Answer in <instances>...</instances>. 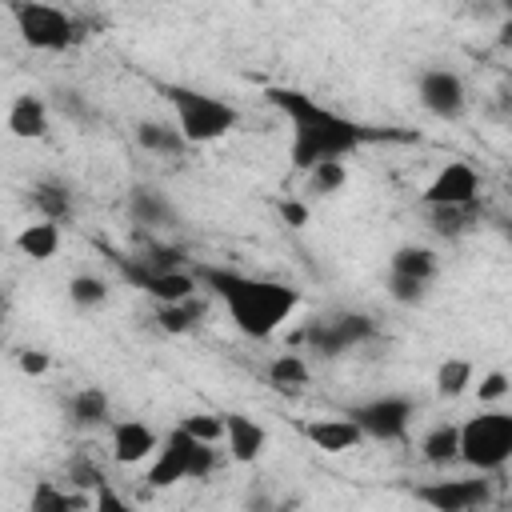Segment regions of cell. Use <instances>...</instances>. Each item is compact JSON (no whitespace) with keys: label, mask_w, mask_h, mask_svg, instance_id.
Masks as SVG:
<instances>
[{"label":"cell","mask_w":512,"mask_h":512,"mask_svg":"<svg viewBox=\"0 0 512 512\" xmlns=\"http://www.w3.org/2000/svg\"><path fill=\"white\" fill-rule=\"evenodd\" d=\"M268 100L284 112V120L292 128L288 160H292L296 172H308L320 160H344L360 144H372V140H388L392 136V132L364 128V124L348 120L344 112L320 104L316 96H308L300 88H268Z\"/></svg>","instance_id":"obj_1"},{"label":"cell","mask_w":512,"mask_h":512,"mask_svg":"<svg viewBox=\"0 0 512 512\" xmlns=\"http://www.w3.org/2000/svg\"><path fill=\"white\" fill-rule=\"evenodd\" d=\"M192 272H196V280H204L224 300L232 324L252 340H268L300 308V292L292 284L256 280V276H244V272H232V268H216V264H196Z\"/></svg>","instance_id":"obj_2"},{"label":"cell","mask_w":512,"mask_h":512,"mask_svg":"<svg viewBox=\"0 0 512 512\" xmlns=\"http://www.w3.org/2000/svg\"><path fill=\"white\" fill-rule=\"evenodd\" d=\"M164 96L172 104L176 128L188 140V148L212 144V140L228 136L240 124V108L220 100V96H208V92H196V88H184V84H164Z\"/></svg>","instance_id":"obj_3"},{"label":"cell","mask_w":512,"mask_h":512,"mask_svg":"<svg viewBox=\"0 0 512 512\" xmlns=\"http://www.w3.org/2000/svg\"><path fill=\"white\" fill-rule=\"evenodd\" d=\"M456 428H460L456 460H464L468 468L500 472L512 460V416L508 412L492 408V412H480V416H472L468 424H456Z\"/></svg>","instance_id":"obj_4"},{"label":"cell","mask_w":512,"mask_h":512,"mask_svg":"<svg viewBox=\"0 0 512 512\" xmlns=\"http://www.w3.org/2000/svg\"><path fill=\"white\" fill-rule=\"evenodd\" d=\"M12 24H16L20 40L36 52H64L80 36L76 20L64 8L44 4V0H12Z\"/></svg>","instance_id":"obj_5"},{"label":"cell","mask_w":512,"mask_h":512,"mask_svg":"<svg viewBox=\"0 0 512 512\" xmlns=\"http://www.w3.org/2000/svg\"><path fill=\"white\" fill-rule=\"evenodd\" d=\"M412 400L408 396H376V400H368V404H356L348 416L360 424V432L364 436H372V440H400L404 432H408V424H412Z\"/></svg>","instance_id":"obj_6"},{"label":"cell","mask_w":512,"mask_h":512,"mask_svg":"<svg viewBox=\"0 0 512 512\" xmlns=\"http://www.w3.org/2000/svg\"><path fill=\"white\" fill-rule=\"evenodd\" d=\"M476 196H480V172H476L468 160H448V164L428 180V188L420 192V204H424V208L476 204Z\"/></svg>","instance_id":"obj_7"},{"label":"cell","mask_w":512,"mask_h":512,"mask_svg":"<svg viewBox=\"0 0 512 512\" xmlns=\"http://www.w3.org/2000/svg\"><path fill=\"white\" fill-rule=\"evenodd\" d=\"M416 92H420V104L436 120H460L464 108H468V88H464V80L452 68H428V72H420Z\"/></svg>","instance_id":"obj_8"},{"label":"cell","mask_w":512,"mask_h":512,"mask_svg":"<svg viewBox=\"0 0 512 512\" xmlns=\"http://www.w3.org/2000/svg\"><path fill=\"white\" fill-rule=\"evenodd\" d=\"M416 500L436 512H472L488 504V480H432L416 488Z\"/></svg>","instance_id":"obj_9"},{"label":"cell","mask_w":512,"mask_h":512,"mask_svg":"<svg viewBox=\"0 0 512 512\" xmlns=\"http://www.w3.org/2000/svg\"><path fill=\"white\" fill-rule=\"evenodd\" d=\"M192 444H196V436H188V432L176 424V428L164 436V448H160V456H156L152 468H148V484H152V488H172V484L188 480Z\"/></svg>","instance_id":"obj_10"},{"label":"cell","mask_w":512,"mask_h":512,"mask_svg":"<svg viewBox=\"0 0 512 512\" xmlns=\"http://www.w3.org/2000/svg\"><path fill=\"white\" fill-rule=\"evenodd\" d=\"M372 332H376V324H372L368 316H360V312H344V316H332V320L316 324L308 336H312V344H316L324 356H336V352H344V348L368 340Z\"/></svg>","instance_id":"obj_11"},{"label":"cell","mask_w":512,"mask_h":512,"mask_svg":"<svg viewBox=\"0 0 512 512\" xmlns=\"http://www.w3.org/2000/svg\"><path fill=\"white\" fill-rule=\"evenodd\" d=\"M220 424H224L220 440H224V448H228V456H232L236 464H252V460L264 452L268 432H264L252 416H244V412H224Z\"/></svg>","instance_id":"obj_12"},{"label":"cell","mask_w":512,"mask_h":512,"mask_svg":"<svg viewBox=\"0 0 512 512\" xmlns=\"http://www.w3.org/2000/svg\"><path fill=\"white\" fill-rule=\"evenodd\" d=\"M300 432L308 436V444L312 448H320V452H328V456H340V452H352L360 440H364V432H360V424L352 420V416H328V420H308V424H300Z\"/></svg>","instance_id":"obj_13"},{"label":"cell","mask_w":512,"mask_h":512,"mask_svg":"<svg viewBox=\"0 0 512 512\" xmlns=\"http://www.w3.org/2000/svg\"><path fill=\"white\" fill-rule=\"evenodd\" d=\"M48 128H52L48 104H44L36 92H20V96L12 100V108H8V132H12L16 140H44Z\"/></svg>","instance_id":"obj_14"},{"label":"cell","mask_w":512,"mask_h":512,"mask_svg":"<svg viewBox=\"0 0 512 512\" xmlns=\"http://www.w3.org/2000/svg\"><path fill=\"white\" fill-rule=\"evenodd\" d=\"M156 448H160V444H156V432H152L148 424H140V420H120V424L112 428V460H116V464H140V460H148Z\"/></svg>","instance_id":"obj_15"},{"label":"cell","mask_w":512,"mask_h":512,"mask_svg":"<svg viewBox=\"0 0 512 512\" xmlns=\"http://www.w3.org/2000/svg\"><path fill=\"white\" fill-rule=\"evenodd\" d=\"M128 216H132L136 224H148V228H168V224H176V208H172L168 196L156 192V188H132V196H128Z\"/></svg>","instance_id":"obj_16"},{"label":"cell","mask_w":512,"mask_h":512,"mask_svg":"<svg viewBox=\"0 0 512 512\" xmlns=\"http://www.w3.org/2000/svg\"><path fill=\"white\" fill-rule=\"evenodd\" d=\"M16 248H20V256H28L36 264L52 260L60 252V224L56 220H44V216L36 224H24L20 236H16Z\"/></svg>","instance_id":"obj_17"},{"label":"cell","mask_w":512,"mask_h":512,"mask_svg":"<svg viewBox=\"0 0 512 512\" xmlns=\"http://www.w3.org/2000/svg\"><path fill=\"white\" fill-rule=\"evenodd\" d=\"M136 144L152 156H184L188 152V140L180 136V128L160 124V120H140L136 124Z\"/></svg>","instance_id":"obj_18"},{"label":"cell","mask_w":512,"mask_h":512,"mask_svg":"<svg viewBox=\"0 0 512 512\" xmlns=\"http://www.w3.org/2000/svg\"><path fill=\"white\" fill-rule=\"evenodd\" d=\"M68 412H72V424L76 428H100L108 420V392L96 388V384L92 388H80V392H72Z\"/></svg>","instance_id":"obj_19"},{"label":"cell","mask_w":512,"mask_h":512,"mask_svg":"<svg viewBox=\"0 0 512 512\" xmlns=\"http://www.w3.org/2000/svg\"><path fill=\"white\" fill-rule=\"evenodd\" d=\"M456 452H460V428H456V424H436V428H428L424 440H420V456H424L428 464H436V468L452 464Z\"/></svg>","instance_id":"obj_20"},{"label":"cell","mask_w":512,"mask_h":512,"mask_svg":"<svg viewBox=\"0 0 512 512\" xmlns=\"http://www.w3.org/2000/svg\"><path fill=\"white\" fill-rule=\"evenodd\" d=\"M392 272H404V276H416V280H432L436 276V252L424 248V244H404L392 252L388 260Z\"/></svg>","instance_id":"obj_21"},{"label":"cell","mask_w":512,"mask_h":512,"mask_svg":"<svg viewBox=\"0 0 512 512\" xmlns=\"http://www.w3.org/2000/svg\"><path fill=\"white\" fill-rule=\"evenodd\" d=\"M32 204H36V212H40L44 220H56V224L72 216V192H68L64 184H56V180L36 184V188H32Z\"/></svg>","instance_id":"obj_22"},{"label":"cell","mask_w":512,"mask_h":512,"mask_svg":"<svg viewBox=\"0 0 512 512\" xmlns=\"http://www.w3.org/2000/svg\"><path fill=\"white\" fill-rule=\"evenodd\" d=\"M468 384H472V360L452 356V360H444V364L436 368V392H440L444 400L464 396V392H468Z\"/></svg>","instance_id":"obj_23"},{"label":"cell","mask_w":512,"mask_h":512,"mask_svg":"<svg viewBox=\"0 0 512 512\" xmlns=\"http://www.w3.org/2000/svg\"><path fill=\"white\" fill-rule=\"evenodd\" d=\"M200 316H204V304L200 300H176V304H160V312H156V320H160V328L164 332H192L196 324H200Z\"/></svg>","instance_id":"obj_24"},{"label":"cell","mask_w":512,"mask_h":512,"mask_svg":"<svg viewBox=\"0 0 512 512\" xmlns=\"http://www.w3.org/2000/svg\"><path fill=\"white\" fill-rule=\"evenodd\" d=\"M476 204H444V208H428V220L440 236H460L464 228H472Z\"/></svg>","instance_id":"obj_25"},{"label":"cell","mask_w":512,"mask_h":512,"mask_svg":"<svg viewBox=\"0 0 512 512\" xmlns=\"http://www.w3.org/2000/svg\"><path fill=\"white\" fill-rule=\"evenodd\" d=\"M268 380H272L276 388H304V384H308V364H304V356L280 352V356L268 364Z\"/></svg>","instance_id":"obj_26"},{"label":"cell","mask_w":512,"mask_h":512,"mask_svg":"<svg viewBox=\"0 0 512 512\" xmlns=\"http://www.w3.org/2000/svg\"><path fill=\"white\" fill-rule=\"evenodd\" d=\"M304 176H308V192H316V196H332V192H340L344 180H348L344 160H320V164H312Z\"/></svg>","instance_id":"obj_27"},{"label":"cell","mask_w":512,"mask_h":512,"mask_svg":"<svg viewBox=\"0 0 512 512\" xmlns=\"http://www.w3.org/2000/svg\"><path fill=\"white\" fill-rule=\"evenodd\" d=\"M68 300L76 308H100L108 300V284L100 276H92V272H80V276L68 280Z\"/></svg>","instance_id":"obj_28"},{"label":"cell","mask_w":512,"mask_h":512,"mask_svg":"<svg viewBox=\"0 0 512 512\" xmlns=\"http://www.w3.org/2000/svg\"><path fill=\"white\" fill-rule=\"evenodd\" d=\"M388 296L396 304H420L428 296V280H416V276H404V272H388Z\"/></svg>","instance_id":"obj_29"},{"label":"cell","mask_w":512,"mask_h":512,"mask_svg":"<svg viewBox=\"0 0 512 512\" xmlns=\"http://www.w3.org/2000/svg\"><path fill=\"white\" fill-rule=\"evenodd\" d=\"M180 428H184L188 436H196V440H208V444H216V440H220V432H224L220 416H208V412L184 416V420H180Z\"/></svg>","instance_id":"obj_30"},{"label":"cell","mask_w":512,"mask_h":512,"mask_svg":"<svg viewBox=\"0 0 512 512\" xmlns=\"http://www.w3.org/2000/svg\"><path fill=\"white\" fill-rule=\"evenodd\" d=\"M508 388H512V380H508V372H488L480 384H476V396H480V404H496V400H504L508 396Z\"/></svg>","instance_id":"obj_31"},{"label":"cell","mask_w":512,"mask_h":512,"mask_svg":"<svg viewBox=\"0 0 512 512\" xmlns=\"http://www.w3.org/2000/svg\"><path fill=\"white\" fill-rule=\"evenodd\" d=\"M212 468H216V448L208 440H196L192 444V456H188V476L192 480H204Z\"/></svg>","instance_id":"obj_32"},{"label":"cell","mask_w":512,"mask_h":512,"mask_svg":"<svg viewBox=\"0 0 512 512\" xmlns=\"http://www.w3.org/2000/svg\"><path fill=\"white\" fill-rule=\"evenodd\" d=\"M92 508H96V512H124V500H120V496L108 488V480H104V484L92 488Z\"/></svg>","instance_id":"obj_33"},{"label":"cell","mask_w":512,"mask_h":512,"mask_svg":"<svg viewBox=\"0 0 512 512\" xmlns=\"http://www.w3.org/2000/svg\"><path fill=\"white\" fill-rule=\"evenodd\" d=\"M72 480H76L80 488H96V484H104V472H100L96 464H88V460H76V464H72Z\"/></svg>","instance_id":"obj_34"},{"label":"cell","mask_w":512,"mask_h":512,"mask_svg":"<svg viewBox=\"0 0 512 512\" xmlns=\"http://www.w3.org/2000/svg\"><path fill=\"white\" fill-rule=\"evenodd\" d=\"M16 364H20V372L40 376V372H48V364H52V360H48V352H32V348H28V352H20V360H16Z\"/></svg>","instance_id":"obj_35"},{"label":"cell","mask_w":512,"mask_h":512,"mask_svg":"<svg viewBox=\"0 0 512 512\" xmlns=\"http://www.w3.org/2000/svg\"><path fill=\"white\" fill-rule=\"evenodd\" d=\"M280 216H284L288 228H304V224H308V208H304L300 200H284V204H280Z\"/></svg>","instance_id":"obj_36"},{"label":"cell","mask_w":512,"mask_h":512,"mask_svg":"<svg viewBox=\"0 0 512 512\" xmlns=\"http://www.w3.org/2000/svg\"><path fill=\"white\" fill-rule=\"evenodd\" d=\"M60 108H64L68 116H76V120H88V108H84L80 92H60Z\"/></svg>","instance_id":"obj_37"},{"label":"cell","mask_w":512,"mask_h":512,"mask_svg":"<svg viewBox=\"0 0 512 512\" xmlns=\"http://www.w3.org/2000/svg\"><path fill=\"white\" fill-rule=\"evenodd\" d=\"M0 312H4V296H0Z\"/></svg>","instance_id":"obj_38"}]
</instances>
